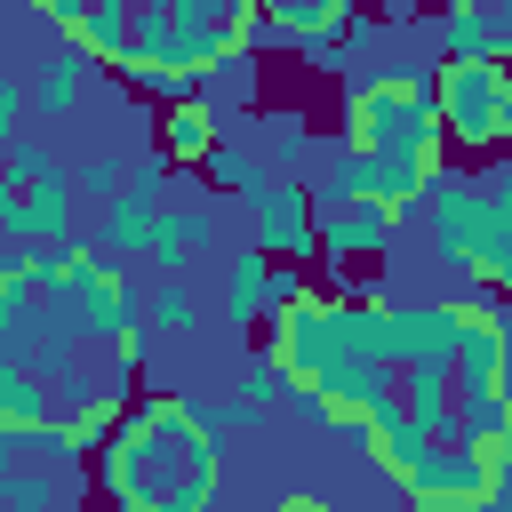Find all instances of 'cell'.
<instances>
[{
    "label": "cell",
    "instance_id": "3957f363",
    "mask_svg": "<svg viewBox=\"0 0 512 512\" xmlns=\"http://www.w3.org/2000/svg\"><path fill=\"white\" fill-rule=\"evenodd\" d=\"M336 152H448L440 144V112H432V64L344 72Z\"/></svg>",
    "mask_w": 512,
    "mask_h": 512
},
{
    "label": "cell",
    "instance_id": "d590c367",
    "mask_svg": "<svg viewBox=\"0 0 512 512\" xmlns=\"http://www.w3.org/2000/svg\"><path fill=\"white\" fill-rule=\"evenodd\" d=\"M8 200H16V184H8V176H0V216H8Z\"/></svg>",
    "mask_w": 512,
    "mask_h": 512
},
{
    "label": "cell",
    "instance_id": "5bb4252c",
    "mask_svg": "<svg viewBox=\"0 0 512 512\" xmlns=\"http://www.w3.org/2000/svg\"><path fill=\"white\" fill-rule=\"evenodd\" d=\"M232 128H240V120H224V112H208V104L192 96V104H168V112L152 120V152H160L168 168H200Z\"/></svg>",
    "mask_w": 512,
    "mask_h": 512
},
{
    "label": "cell",
    "instance_id": "7a4b0ae2",
    "mask_svg": "<svg viewBox=\"0 0 512 512\" xmlns=\"http://www.w3.org/2000/svg\"><path fill=\"white\" fill-rule=\"evenodd\" d=\"M432 224V256L448 264V280H488V288H512V168L504 160H448L432 184H424V208Z\"/></svg>",
    "mask_w": 512,
    "mask_h": 512
},
{
    "label": "cell",
    "instance_id": "4dcf8cb0",
    "mask_svg": "<svg viewBox=\"0 0 512 512\" xmlns=\"http://www.w3.org/2000/svg\"><path fill=\"white\" fill-rule=\"evenodd\" d=\"M280 400H288V376L256 352V368H248V384H240V408H248V416H264V408H280Z\"/></svg>",
    "mask_w": 512,
    "mask_h": 512
},
{
    "label": "cell",
    "instance_id": "6da1fadb",
    "mask_svg": "<svg viewBox=\"0 0 512 512\" xmlns=\"http://www.w3.org/2000/svg\"><path fill=\"white\" fill-rule=\"evenodd\" d=\"M88 480L104 512H216L224 440L192 424L184 392H136L88 456Z\"/></svg>",
    "mask_w": 512,
    "mask_h": 512
},
{
    "label": "cell",
    "instance_id": "ffe728a7",
    "mask_svg": "<svg viewBox=\"0 0 512 512\" xmlns=\"http://www.w3.org/2000/svg\"><path fill=\"white\" fill-rule=\"evenodd\" d=\"M152 216H160V200H144V192H112L104 216H96V248H104V256H144Z\"/></svg>",
    "mask_w": 512,
    "mask_h": 512
},
{
    "label": "cell",
    "instance_id": "e575fe53",
    "mask_svg": "<svg viewBox=\"0 0 512 512\" xmlns=\"http://www.w3.org/2000/svg\"><path fill=\"white\" fill-rule=\"evenodd\" d=\"M80 8H88V0H32V16H40V24H56V32H72V24H80Z\"/></svg>",
    "mask_w": 512,
    "mask_h": 512
},
{
    "label": "cell",
    "instance_id": "cb8c5ba5",
    "mask_svg": "<svg viewBox=\"0 0 512 512\" xmlns=\"http://www.w3.org/2000/svg\"><path fill=\"white\" fill-rule=\"evenodd\" d=\"M256 160H264L272 176H296V168L312 160V128H304V112H264V144H256Z\"/></svg>",
    "mask_w": 512,
    "mask_h": 512
},
{
    "label": "cell",
    "instance_id": "d4e9b609",
    "mask_svg": "<svg viewBox=\"0 0 512 512\" xmlns=\"http://www.w3.org/2000/svg\"><path fill=\"white\" fill-rule=\"evenodd\" d=\"M264 272H272V256H256V248L224 256V320H232V328H256V296H264Z\"/></svg>",
    "mask_w": 512,
    "mask_h": 512
},
{
    "label": "cell",
    "instance_id": "7402d4cb",
    "mask_svg": "<svg viewBox=\"0 0 512 512\" xmlns=\"http://www.w3.org/2000/svg\"><path fill=\"white\" fill-rule=\"evenodd\" d=\"M192 320H200L192 280H184V272H160V280L144 288V328H152V336H192Z\"/></svg>",
    "mask_w": 512,
    "mask_h": 512
},
{
    "label": "cell",
    "instance_id": "e0dca14e",
    "mask_svg": "<svg viewBox=\"0 0 512 512\" xmlns=\"http://www.w3.org/2000/svg\"><path fill=\"white\" fill-rule=\"evenodd\" d=\"M400 416L424 432V440H448L456 432V376L448 368H400Z\"/></svg>",
    "mask_w": 512,
    "mask_h": 512
},
{
    "label": "cell",
    "instance_id": "7c38bea8",
    "mask_svg": "<svg viewBox=\"0 0 512 512\" xmlns=\"http://www.w3.org/2000/svg\"><path fill=\"white\" fill-rule=\"evenodd\" d=\"M64 232H72V176L64 168L40 176V184H24L8 200V216H0V240L8 248H40V240H64Z\"/></svg>",
    "mask_w": 512,
    "mask_h": 512
},
{
    "label": "cell",
    "instance_id": "5b68a950",
    "mask_svg": "<svg viewBox=\"0 0 512 512\" xmlns=\"http://www.w3.org/2000/svg\"><path fill=\"white\" fill-rule=\"evenodd\" d=\"M440 168H448V152H336V168L312 184V216L360 200V208H384V216L408 232L416 208H424V184H432Z\"/></svg>",
    "mask_w": 512,
    "mask_h": 512
},
{
    "label": "cell",
    "instance_id": "1f68e13d",
    "mask_svg": "<svg viewBox=\"0 0 512 512\" xmlns=\"http://www.w3.org/2000/svg\"><path fill=\"white\" fill-rule=\"evenodd\" d=\"M168 176H176V168H168V160H160V152L144 144V152L128 160V176H120V192H144V200H160V192H168Z\"/></svg>",
    "mask_w": 512,
    "mask_h": 512
},
{
    "label": "cell",
    "instance_id": "52a82bcc",
    "mask_svg": "<svg viewBox=\"0 0 512 512\" xmlns=\"http://www.w3.org/2000/svg\"><path fill=\"white\" fill-rule=\"evenodd\" d=\"M384 368H448L464 312L448 296H384Z\"/></svg>",
    "mask_w": 512,
    "mask_h": 512
},
{
    "label": "cell",
    "instance_id": "4316f807",
    "mask_svg": "<svg viewBox=\"0 0 512 512\" xmlns=\"http://www.w3.org/2000/svg\"><path fill=\"white\" fill-rule=\"evenodd\" d=\"M56 168H64V160H56V152H48V136H32V128L0 144V176H8L16 192H24V184H40V176H56Z\"/></svg>",
    "mask_w": 512,
    "mask_h": 512
},
{
    "label": "cell",
    "instance_id": "836d02e7",
    "mask_svg": "<svg viewBox=\"0 0 512 512\" xmlns=\"http://www.w3.org/2000/svg\"><path fill=\"white\" fill-rule=\"evenodd\" d=\"M264 512H336V504H328L320 488H280V496H272Z\"/></svg>",
    "mask_w": 512,
    "mask_h": 512
},
{
    "label": "cell",
    "instance_id": "d6986e66",
    "mask_svg": "<svg viewBox=\"0 0 512 512\" xmlns=\"http://www.w3.org/2000/svg\"><path fill=\"white\" fill-rule=\"evenodd\" d=\"M192 176H200L208 192H232V200H256V192L272 184V168H264V160H256V152L240 144V136H224V144H216V152H208V160H200Z\"/></svg>",
    "mask_w": 512,
    "mask_h": 512
},
{
    "label": "cell",
    "instance_id": "83f0119b",
    "mask_svg": "<svg viewBox=\"0 0 512 512\" xmlns=\"http://www.w3.org/2000/svg\"><path fill=\"white\" fill-rule=\"evenodd\" d=\"M120 80L144 96V104H192V72H176V64H120Z\"/></svg>",
    "mask_w": 512,
    "mask_h": 512
},
{
    "label": "cell",
    "instance_id": "ac0fdd59",
    "mask_svg": "<svg viewBox=\"0 0 512 512\" xmlns=\"http://www.w3.org/2000/svg\"><path fill=\"white\" fill-rule=\"evenodd\" d=\"M64 40H72L88 64H112V72H120V56H128V0H88Z\"/></svg>",
    "mask_w": 512,
    "mask_h": 512
},
{
    "label": "cell",
    "instance_id": "277c9868",
    "mask_svg": "<svg viewBox=\"0 0 512 512\" xmlns=\"http://www.w3.org/2000/svg\"><path fill=\"white\" fill-rule=\"evenodd\" d=\"M432 112H440V144L448 160H504V136H512V72L504 56H480V64H432Z\"/></svg>",
    "mask_w": 512,
    "mask_h": 512
},
{
    "label": "cell",
    "instance_id": "30bf717a",
    "mask_svg": "<svg viewBox=\"0 0 512 512\" xmlns=\"http://www.w3.org/2000/svg\"><path fill=\"white\" fill-rule=\"evenodd\" d=\"M224 240V216L208 208V200H160V216H152V232H144V264L152 272H192L208 248Z\"/></svg>",
    "mask_w": 512,
    "mask_h": 512
},
{
    "label": "cell",
    "instance_id": "8fae6325",
    "mask_svg": "<svg viewBox=\"0 0 512 512\" xmlns=\"http://www.w3.org/2000/svg\"><path fill=\"white\" fill-rule=\"evenodd\" d=\"M392 240H400V224H392L384 208H360V200L312 216V256H320L328 272H344V264H360V256H392Z\"/></svg>",
    "mask_w": 512,
    "mask_h": 512
},
{
    "label": "cell",
    "instance_id": "d6a6232c",
    "mask_svg": "<svg viewBox=\"0 0 512 512\" xmlns=\"http://www.w3.org/2000/svg\"><path fill=\"white\" fill-rule=\"evenodd\" d=\"M24 120H32V112H24V80H16V72H0V144H8V136H24Z\"/></svg>",
    "mask_w": 512,
    "mask_h": 512
},
{
    "label": "cell",
    "instance_id": "9c48e42d",
    "mask_svg": "<svg viewBox=\"0 0 512 512\" xmlns=\"http://www.w3.org/2000/svg\"><path fill=\"white\" fill-rule=\"evenodd\" d=\"M248 248L272 264H304L312 256V184L304 176H272L248 200Z\"/></svg>",
    "mask_w": 512,
    "mask_h": 512
},
{
    "label": "cell",
    "instance_id": "2e32d148",
    "mask_svg": "<svg viewBox=\"0 0 512 512\" xmlns=\"http://www.w3.org/2000/svg\"><path fill=\"white\" fill-rule=\"evenodd\" d=\"M256 16L288 40V56L304 48V40H344L352 32V16H368V0H256Z\"/></svg>",
    "mask_w": 512,
    "mask_h": 512
},
{
    "label": "cell",
    "instance_id": "9a60e30c",
    "mask_svg": "<svg viewBox=\"0 0 512 512\" xmlns=\"http://www.w3.org/2000/svg\"><path fill=\"white\" fill-rule=\"evenodd\" d=\"M88 80H96V64L64 40V48H48V56H40V72L24 80V112H32V120H64V112H80Z\"/></svg>",
    "mask_w": 512,
    "mask_h": 512
},
{
    "label": "cell",
    "instance_id": "ba28073f",
    "mask_svg": "<svg viewBox=\"0 0 512 512\" xmlns=\"http://www.w3.org/2000/svg\"><path fill=\"white\" fill-rule=\"evenodd\" d=\"M256 16V0H168V48H160V64H176V72H208V64H224V56H240V24Z\"/></svg>",
    "mask_w": 512,
    "mask_h": 512
},
{
    "label": "cell",
    "instance_id": "603a6c76",
    "mask_svg": "<svg viewBox=\"0 0 512 512\" xmlns=\"http://www.w3.org/2000/svg\"><path fill=\"white\" fill-rule=\"evenodd\" d=\"M56 504H64L56 464H8L0 472V512H56Z\"/></svg>",
    "mask_w": 512,
    "mask_h": 512
},
{
    "label": "cell",
    "instance_id": "4fadbf2b",
    "mask_svg": "<svg viewBox=\"0 0 512 512\" xmlns=\"http://www.w3.org/2000/svg\"><path fill=\"white\" fill-rule=\"evenodd\" d=\"M432 40H440V64H480V56H504L512 32H504L496 0H440Z\"/></svg>",
    "mask_w": 512,
    "mask_h": 512
},
{
    "label": "cell",
    "instance_id": "f546056e",
    "mask_svg": "<svg viewBox=\"0 0 512 512\" xmlns=\"http://www.w3.org/2000/svg\"><path fill=\"white\" fill-rule=\"evenodd\" d=\"M312 296V272L304 264H272L264 272V296H256V320H272V312H288V304H304Z\"/></svg>",
    "mask_w": 512,
    "mask_h": 512
},
{
    "label": "cell",
    "instance_id": "8992f818",
    "mask_svg": "<svg viewBox=\"0 0 512 512\" xmlns=\"http://www.w3.org/2000/svg\"><path fill=\"white\" fill-rule=\"evenodd\" d=\"M488 488H512V440H464V432H448V440H424L408 456V472H400L408 512H464Z\"/></svg>",
    "mask_w": 512,
    "mask_h": 512
},
{
    "label": "cell",
    "instance_id": "44dd1931",
    "mask_svg": "<svg viewBox=\"0 0 512 512\" xmlns=\"http://www.w3.org/2000/svg\"><path fill=\"white\" fill-rule=\"evenodd\" d=\"M192 96H200L208 112L240 120V104H256V56H224V64H208V72L192 80Z\"/></svg>",
    "mask_w": 512,
    "mask_h": 512
},
{
    "label": "cell",
    "instance_id": "8d00e7d4",
    "mask_svg": "<svg viewBox=\"0 0 512 512\" xmlns=\"http://www.w3.org/2000/svg\"><path fill=\"white\" fill-rule=\"evenodd\" d=\"M408 8H416V0H392V16H408Z\"/></svg>",
    "mask_w": 512,
    "mask_h": 512
},
{
    "label": "cell",
    "instance_id": "f1b7e54d",
    "mask_svg": "<svg viewBox=\"0 0 512 512\" xmlns=\"http://www.w3.org/2000/svg\"><path fill=\"white\" fill-rule=\"evenodd\" d=\"M64 176H72V200H96V208H104V200L120 192L128 160H120V152H88V160H80V168H64Z\"/></svg>",
    "mask_w": 512,
    "mask_h": 512
},
{
    "label": "cell",
    "instance_id": "484cf974",
    "mask_svg": "<svg viewBox=\"0 0 512 512\" xmlns=\"http://www.w3.org/2000/svg\"><path fill=\"white\" fill-rule=\"evenodd\" d=\"M456 432L464 440H512V392H456Z\"/></svg>",
    "mask_w": 512,
    "mask_h": 512
}]
</instances>
